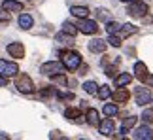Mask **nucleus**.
<instances>
[{
    "instance_id": "1",
    "label": "nucleus",
    "mask_w": 153,
    "mask_h": 140,
    "mask_svg": "<svg viewBox=\"0 0 153 140\" xmlns=\"http://www.w3.org/2000/svg\"><path fill=\"white\" fill-rule=\"evenodd\" d=\"M61 63L66 66V70H78L81 66V57H79V53L68 49V51L61 53Z\"/></svg>"
},
{
    "instance_id": "2",
    "label": "nucleus",
    "mask_w": 153,
    "mask_h": 140,
    "mask_svg": "<svg viewBox=\"0 0 153 140\" xmlns=\"http://www.w3.org/2000/svg\"><path fill=\"white\" fill-rule=\"evenodd\" d=\"M148 4L146 2H140V0H132V2H128V8H127V13L131 17H146L148 13Z\"/></svg>"
},
{
    "instance_id": "3",
    "label": "nucleus",
    "mask_w": 153,
    "mask_h": 140,
    "mask_svg": "<svg viewBox=\"0 0 153 140\" xmlns=\"http://www.w3.org/2000/svg\"><path fill=\"white\" fill-rule=\"evenodd\" d=\"M40 72L45 74V76H55V74H64L66 72V66L62 63H55V61H49V63H44L40 66Z\"/></svg>"
},
{
    "instance_id": "4",
    "label": "nucleus",
    "mask_w": 153,
    "mask_h": 140,
    "mask_svg": "<svg viewBox=\"0 0 153 140\" xmlns=\"http://www.w3.org/2000/svg\"><path fill=\"white\" fill-rule=\"evenodd\" d=\"M15 85H17V89H19L21 93H32L34 91V83H32V80H30L28 74H19L17 76Z\"/></svg>"
},
{
    "instance_id": "5",
    "label": "nucleus",
    "mask_w": 153,
    "mask_h": 140,
    "mask_svg": "<svg viewBox=\"0 0 153 140\" xmlns=\"http://www.w3.org/2000/svg\"><path fill=\"white\" fill-rule=\"evenodd\" d=\"M19 72V66L15 63H8L4 59H0V76H6V78H13Z\"/></svg>"
},
{
    "instance_id": "6",
    "label": "nucleus",
    "mask_w": 153,
    "mask_h": 140,
    "mask_svg": "<svg viewBox=\"0 0 153 140\" xmlns=\"http://www.w3.org/2000/svg\"><path fill=\"white\" fill-rule=\"evenodd\" d=\"M134 97H136V104H140V106H146V104H149L153 101V98H151V91L148 89V87H136Z\"/></svg>"
},
{
    "instance_id": "7",
    "label": "nucleus",
    "mask_w": 153,
    "mask_h": 140,
    "mask_svg": "<svg viewBox=\"0 0 153 140\" xmlns=\"http://www.w3.org/2000/svg\"><path fill=\"white\" fill-rule=\"evenodd\" d=\"M78 28H79V32H83V34H97L98 32V23L97 21H91V19H81L79 21V25H78Z\"/></svg>"
},
{
    "instance_id": "8",
    "label": "nucleus",
    "mask_w": 153,
    "mask_h": 140,
    "mask_svg": "<svg viewBox=\"0 0 153 140\" xmlns=\"http://www.w3.org/2000/svg\"><path fill=\"white\" fill-rule=\"evenodd\" d=\"M132 138H136V140H153V131H151V127L146 123L142 127H138L136 131L132 133Z\"/></svg>"
},
{
    "instance_id": "9",
    "label": "nucleus",
    "mask_w": 153,
    "mask_h": 140,
    "mask_svg": "<svg viewBox=\"0 0 153 140\" xmlns=\"http://www.w3.org/2000/svg\"><path fill=\"white\" fill-rule=\"evenodd\" d=\"M8 53L13 57V59H23V57H25V48H23V44H19V42H11L8 45Z\"/></svg>"
},
{
    "instance_id": "10",
    "label": "nucleus",
    "mask_w": 153,
    "mask_h": 140,
    "mask_svg": "<svg viewBox=\"0 0 153 140\" xmlns=\"http://www.w3.org/2000/svg\"><path fill=\"white\" fill-rule=\"evenodd\" d=\"M89 51H93V53H104L106 48H108V44H106V40H100V38H95L89 42Z\"/></svg>"
},
{
    "instance_id": "11",
    "label": "nucleus",
    "mask_w": 153,
    "mask_h": 140,
    "mask_svg": "<svg viewBox=\"0 0 153 140\" xmlns=\"http://www.w3.org/2000/svg\"><path fill=\"white\" fill-rule=\"evenodd\" d=\"M98 129H100V133L104 136H111L114 135V131H115V123H114V119H102L100 121V125H98Z\"/></svg>"
},
{
    "instance_id": "12",
    "label": "nucleus",
    "mask_w": 153,
    "mask_h": 140,
    "mask_svg": "<svg viewBox=\"0 0 153 140\" xmlns=\"http://www.w3.org/2000/svg\"><path fill=\"white\" fill-rule=\"evenodd\" d=\"M70 13H72L74 17L85 19V17L89 15V8H87V6H72V8H70Z\"/></svg>"
},
{
    "instance_id": "13",
    "label": "nucleus",
    "mask_w": 153,
    "mask_h": 140,
    "mask_svg": "<svg viewBox=\"0 0 153 140\" xmlns=\"http://www.w3.org/2000/svg\"><path fill=\"white\" fill-rule=\"evenodd\" d=\"M2 8L6 11H23V4L17 2V0H4V2H2Z\"/></svg>"
},
{
    "instance_id": "14",
    "label": "nucleus",
    "mask_w": 153,
    "mask_h": 140,
    "mask_svg": "<svg viewBox=\"0 0 153 140\" xmlns=\"http://www.w3.org/2000/svg\"><path fill=\"white\" fill-rule=\"evenodd\" d=\"M111 97H114L115 102H127L128 97H131V93H128V89H125V87H119V89H117Z\"/></svg>"
},
{
    "instance_id": "15",
    "label": "nucleus",
    "mask_w": 153,
    "mask_h": 140,
    "mask_svg": "<svg viewBox=\"0 0 153 140\" xmlns=\"http://www.w3.org/2000/svg\"><path fill=\"white\" fill-rule=\"evenodd\" d=\"M87 123H89L91 127H98L100 125V119H98V112L95 108H89L87 110Z\"/></svg>"
},
{
    "instance_id": "16",
    "label": "nucleus",
    "mask_w": 153,
    "mask_h": 140,
    "mask_svg": "<svg viewBox=\"0 0 153 140\" xmlns=\"http://www.w3.org/2000/svg\"><path fill=\"white\" fill-rule=\"evenodd\" d=\"M119 32H121V36L127 38V36H132V34H136V32H138V27L132 25V23H125V25H121Z\"/></svg>"
},
{
    "instance_id": "17",
    "label": "nucleus",
    "mask_w": 153,
    "mask_h": 140,
    "mask_svg": "<svg viewBox=\"0 0 153 140\" xmlns=\"http://www.w3.org/2000/svg\"><path fill=\"white\" fill-rule=\"evenodd\" d=\"M131 81H132V74H128V72L115 76V85H117V87H125V85L131 83Z\"/></svg>"
},
{
    "instance_id": "18",
    "label": "nucleus",
    "mask_w": 153,
    "mask_h": 140,
    "mask_svg": "<svg viewBox=\"0 0 153 140\" xmlns=\"http://www.w3.org/2000/svg\"><path fill=\"white\" fill-rule=\"evenodd\" d=\"M32 17L30 15H28V13H21L19 15V27L21 28H25V31H28V28H30L32 27Z\"/></svg>"
},
{
    "instance_id": "19",
    "label": "nucleus",
    "mask_w": 153,
    "mask_h": 140,
    "mask_svg": "<svg viewBox=\"0 0 153 140\" xmlns=\"http://www.w3.org/2000/svg\"><path fill=\"white\" fill-rule=\"evenodd\" d=\"M134 125H136V118H134V115H131V118H125V119H123L121 133H123V135H127V133H128V129H132Z\"/></svg>"
},
{
    "instance_id": "20",
    "label": "nucleus",
    "mask_w": 153,
    "mask_h": 140,
    "mask_svg": "<svg viewBox=\"0 0 153 140\" xmlns=\"http://www.w3.org/2000/svg\"><path fill=\"white\" fill-rule=\"evenodd\" d=\"M64 115H66V119L76 121L78 118H81V110L79 108H66L64 110Z\"/></svg>"
},
{
    "instance_id": "21",
    "label": "nucleus",
    "mask_w": 153,
    "mask_h": 140,
    "mask_svg": "<svg viewBox=\"0 0 153 140\" xmlns=\"http://www.w3.org/2000/svg\"><path fill=\"white\" fill-rule=\"evenodd\" d=\"M134 74H136V76H138V78H140V80H142V78H144V76H146V74H148V66H146V65H144V63H136V65H134Z\"/></svg>"
},
{
    "instance_id": "22",
    "label": "nucleus",
    "mask_w": 153,
    "mask_h": 140,
    "mask_svg": "<svg viewBox=\"0 0 153 140\" xmlns=\"http://www.w3.org/2000/svg\"><path fill=\"white\" fill-rule=\"evenodd\" d=\"M83 89H85V93H89V95H97V93H98V85L95 83V81H85Z\"/></svg>"
},
{
    "instance_id": "23",
    "label": "nucleus",
    "mask_w": 153,
    "mask_h": 140,
    "mask_svg": "<svg viewBox=\"0 0 153 140\" xmlns=\"http://www.w3.org/2000/svg\"><path fill=\"white\" fill-rule=\"evenodd\" d=\"M97 95H98V98H100V101H106V98L111 97V91H110L108 85H100V89H98Z\"/></svg>"
},
{
    "instance_id": "24",
    "label": "nucleus",
    "mask_w": 153,
    "mask_h": 140,
    "mask_svg": "<svg viewBox=\"0 0 153 140\" xmlns=\"http://www.w3.org/2000/svg\"><path fill=\"white\" fill-rule=\"evenodd\" d=\"M62 31L66 32V34H70V36H76V34L79 32V28L76 27V25H72V23H64V25H62Z\"/></svg>"
},
{
    "instance_id": "25",
    "label": "nucleus",
    "mask_w": 153,
    "mask_h": 140,
    "mask_svg": "<svg viewBox=\"0 0 153 140\" xmlns=\"http://www.w3.org/2000/svg\"><path fill=\"white\" fill-rule=\"evenodd\" d=\"M102 112L108 115V118H114V115L117 114V106H115V104H104Z\"/></svg>"
},
{
    "instance_id": "26",
    "label": "nucleus",
    "mask_w": 153,
    "mask_h": 140,
    "mask_svg": "<svg viewBox=\"0 0 153 140\" xmlns=\"http://www.w3.org/2000/svg\"><path fill=\"white\" fill-rule=\"evenodd\" d=\"M119 28H121V25H119V23H115V21H108V25H106V31H108V34H115Z\"/></svg>"
},
{
    "instance_id": "27",
    "label": "nucleus",
    "mask_w": 153,
    "mask_h": 140,
    "mask_svg": "<svg viewBox=\"0 0 153 140\" xmlns=\"http://www.w3.org/2000/svg\"><path fill=\"white\" fill-rule=\"evenodd\" d=\"M142 121L148 123V125L153 123V110H144V112H142Z\"/></svg>"
},
{
    "instance_id": "28",
    "label": "nucleus",
    "mask_w": 153,
    "mask_h": 140,
    "mask_svg": "<svg viewBox=\"0 0 153 140\" xmlns=\"http://www.w3.org/2000/svg\"><path fill=\"white\" fill-rule=\"evenodd\" d=\"M108 44H110V45H114V48H121V38H119V36H115V34H110Z\"/></svg>"
},
{
    "instance_id": "29",
    "label": "nucleus",
    "mask_w": 153,
    "mask_h": 140,
    "mask_svg": "<svg viewBox=\"0 0 153 140\" xmlns=\"http://www.w3.org/2000/svg\"><path fill=\"white\" fill-rule=\"evenodd\" d=\"M57 98L59 101H72L74 93H57Z\"/></svg>"
},
{
    "instance_id": "30",
    "label": "nucleus",
    "mask_w": 153,
    "mask_h": 140,
    "mask_svg": "<svg viewBox=\"0 0 153 140\" xmlns=\"http://www.w3.org/2000/svg\"><path fill=\"white\" fill-rule=\"evenodd\" d=\"M142 81H144L148 87H151V89H153V74H146L144 78H142Z\"/></svg>"
},
{
    "instance_id": "31",
    "label": "nucleus",
    "mask_w": 153,
    "mask_h": 140,
    "mask_svg": "<svg viewBox=\"0 0 153 140\" xmlns=\"http://www.w3.org/2000/svg\"><path fill=\"white\" fill-rule=\"evenodd\" d=\"M97 17H98V19H108V11H106L104 8H100V10H97Z\"/></svg>"
},
{
    "instance_id": "32",
    "label": "nucleus",
    "mask_w": 153,
    "mask_h": 140,
    "mask_svg": "<svg viewBox=\"0 0 153 140\" xmlns=\"http://www.w3.org/2000/svg\"><path fill=\"white\" fill-rule=\"evenodd\" d=\"M115 74H117V68L115 66H106V76H108V78H114Z\"/></svg>"
},
{
    "instance_id": "33",
    "label": "nucleus",
    "mask_w": 153,
    "mask_h": 140,
    "mask_svg": "<svg viewBox=\"0 0 153 140\" xmlns=\"http://www.w3.org/2000/svg\"><path fill=\"white\" fill-rule=\"evenodd\" d=\"M0 21H10V11H6L4 8L0 10Z\"/></svg>"
},
{
    "instance_id": "34",
    "label": "nucleus",
    "mask_w": 153,
    "mask_h": 140,
    "mask_svg": "<svg viewBox=\"0 0 153 140\" xmlns=\"http://www.w3.org/2000/svg\"><path fill=\"white\" fill-rule=\"evenodd\" d=\"M51 93H53V87H48V89H42V91H40V97L45 98V97H49Z\"/></svg>"
},
{
    "instance_id": "35",
    "label": "nucleus",
    "mask_w": 153,
    "mask_h": 140,
    "mask_svg": "<svg viewBox=\"0 0 153 140\" xmlns=\"http://www.w3.org/2000/svg\"><path fill=\"white\" fill-rule=\"evenodd\" d=\"M8 85V78L6 76H0V87H6Z\"/></svg>"
},
{
    "instance_id": "36",
    "label": "nucleus",
    "mask_w": 153,
    "mask_h": 140,
    "mask_svg": "<svg viewBox=\"0 0 153 140\" xmlns=\"http://www.w3.org/2000/svg\"><path fill=\"white\" fill-rule=\"evenodd\" d=\"M49 138H64V136L59 135V131H55V133H51V135H49Z\"/></svg>"
},
{
    "instance_id": "37",
    "label": "nucleus",
    "mask_w": 153,
    "mask_h": 140,
    "mask_svg": "<svg viewBox=\"0 0 153 140\" xmlns=\"http://www.w3.org/2000/svg\"><path fill=\"white\" fill-rule=\"evenodd\" d=\"M121 2H127L128 4V2H132V0H121Z\"/></svg>"
},
{
    "instance_id": "38",
    "label": "nucleus",
    "mask_w": 153,
    "mask_h": 140,
    "mask_svg": "<svg viewBox=\"0 0 153 140\" xmlns=\"http://www.w3.org/2000/svg\"><path fill=\"white\" fill-rule=\"evenodd\" d=\"M151 102H153V101H151Z\"/></svg>"
}]
</instances>
